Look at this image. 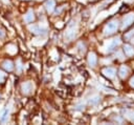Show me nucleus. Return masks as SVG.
Returning a JSON list of instances; mask_svg holds the SVG:
<instances>
[{
  "instance_id": "nucleus-1",
  "label": "nucleus",
  "mask_w": 134,
  "mask_h": 125,
  "mask_svg": "<svg viewBox=\"0 0 134 125\" xmlns=\"http://www.w3.org/2000/svg\"><path fill=\"white\" fill-rule=\"evenodd\" d=\"M76 30H77L76 23L74 21H71L69 23V25H68V28H67L66 33H65V39H67L68 41L72 40L75 37V35H76Z\"/></svg>"
},
{
  "instance_id": "nucleus-12",
  "label": "nucleus",
  "mask_w": 134,
  "mask_h": 125,
  "mask_svg": "<svg viewBox=\"0 0 134 125\" xmlns=\"http://www.w3.org/2000/svg\"><path fill=\"white\" fill-rule=\"evenodd\" d=\"M35 19V15H34V12L32 11H29L25 16H24V21L29 23V22H32Z\"/></svg>"
},
{
  "instance_id": "nucleus-6",
  "label": "nucleus",
  "mask_w": 134,
  "mask_h": 125,
  "mask_svg": "<svg viewBox=\"0 0 134 125\" xmlns=\"http://www.w3.org/2000/svg\"><path fill=\"white\" fill-rule=\"evenodd\" d=\"M29 29L32 32V33H35V34H38V35H41V34H45L46 33V28H44V27H41V25H31V26H29Z\"/></svg>"
},
{
  "instance_id": "nucleus-18",
  "label": "nucleus",
  "mask_w": 134,
  "mask_h": 125,
  "mask_svg": "<svg viewBox=\"0 0 134 125\" xmlns=\"http://www.w3.org/2000/svg\"><path fill=\"white\" fill-rule=\"evenodd\" d=\"M4 78H5V74L0 70V83H2L4 81Z\"/></svg>"
},
{
  "instance_id": "nucleus-21",
  "label": "nucleus",
  "mask_w": 134,
  "mask_h": 125,
  "mask_svg": "<svg viewBox=\"0 0 134 125\" xmlns=\"http://www.w3.org/2000/svg\"><path fill=\"white\" fill-rule=\"evenodd\" d=\"M131 41H132V42H133V43H134V37H133V38H132V39H131Z\"/></svg>"
},
{
  "instance_id": "nucleus-17",
  "label": "nucleus",
  "mask_w": 134,
  "mask_h": 125,
  "mask_svg": "<svg viewBox=\"0 0 134 125\" xmlns=\"http://www.w3.org/2000/svg\"><path fill=\"white\" fill-rule=\"evenodd\" d=\"M98 101H99V98H98V97H95V98H93L92 100H90V104H96Z\"/></svg>"
},
{
  "instance_id": "nucleus-11",
  "label": "nucleus",
  "mask_w": 134,
  "mask_h": 125,
  "mask_svg": "<svg viewBox=\"0 0 134 125\" xmlns=\"http://www.w3.org/2000/svg\"><path fill=\"white\" fill-rule=\"evenodd\" d=\"M45 7H46V11L48 13H52L54 9V1L53 0H47L45 3Z\"/></svg>"
},
{
  "instance_id": "nucleus-13",
  "label": "nucleus",
  "mask_w": 134,
  "mask_h": 125,
  "mask_svg": "<svg viewBox=\"0 0 134 125\" xmlns=\"http://www.w3.org/2000/svg\"><path fill=\"white\" fill-rule=\"evenodd\" d=\"M128 74H129V68L127 66H121L120 69H119V76H120V78H122V79L126 78L128 76Z\"/></svg>"
},
{
  "instance_id": "nucleus-5",
  "label": "nucleus",
  "mask_w": 134,
  "mask_h": 125,
  "mask_svg": "<svg viewBox=\"0 0 134 125\" xmlns=\"http://www.w3.org/2000/svg\"><path fill=\"white\" fill-rule=\"evenodd\" d=\"M120 44V40H119V38H116V39H113L112 41H110L109 42V44L107 45V51H111V50H113L114 48H116V46H118Z\"/></svg>"
},
{
  "instance_id": "nucleus-9",
  "label": "nucleus",
  "mask_w": 134,
  "mask_h": 125,
  "mask_svg": "<svg viewBox=\"0 0 134 125\" xmlns=\"http://www.w3.org/2000/svg\"><path fill=\"white\" fill-rule=\"evenodd\" d=\"M103 74L108 77V78H113L114 75H115V69L113 67H106L104 70H103Z\"/></svg>"
},
{
  "instance_id": "nucleus-4",
  "label": "nucleus",
  "mask_w": 134,
  "mask_h": 125,
  "mask_svg": "<svg viewBox=\"0 0 134 125\" xmlns=\"http://www.w3.org/2000/svg\"><path fill=\"white\" fill-rule=\"evenodd\" d=\"M133 22H134V14H133V13L128 14V15L125 16V18L122 19V27L126 28V27L130 26Z\"/></svg>"
},
{
  "instance_id": "nucleus-8",
  "label": "nucleus",
  "mask_w": 134,
  "mask_h": 125,
  "mask_svg": "<svg viewBox=\"0 0 134 125\" xmlns=\"http://www.w3.org/2000/svg\"><path fill=\"white\" fill-rule=\"evenodd\" d=\"M2 67H3L5 70L10 71V70L14 69V63H13L10 60H5V61L2 62Z\"/></svg>"
},
{
  "instance_id": "nucleus-15",
  "label": "nucleus",
  "mask_w": 134,
  "mask_h": 125,
  "mask_svg": "<svg viewBox=\"0 0 134 125\" xmlns=\"http://www.w3.org/2000/svg\"><path fill=\"white\" fill-rule=\"evenodd\" d=\"M124 112H125V114H126V117H127L128 119H130L131 121L134 122V112L129 111V110H126V111H124Z\"/></svg>"
},
{
  "instance_id": "nucleus-10",
  "label": "nucleus",
  "mask_w": 134,
  "mask_h": 125,
  "mask_svg": "<svg viewBox=\"0 0 134 125\" xmlns=\"http://www.w3.org/2000/svg\"><path fill=\"white\" fill-rule=\"evenodd\" d=\"M96 62H97V59H96L95 54L90 53L89 56H88V64H89L90 66H95V65H96Z\"/></svg>"
},
{
  "instance_id": "nucleus-7",
  "label": "nucleus",
  "mask_w": 134,
  "mask_h": 125,
  "mask_svg": "<svg viewBox=\"0 0 134 125\" xmlns=\"http://www.w3.org/2000/svg\"><path fill=\"white\" fill-rule=\"evenodd\" d=\"M8 114H9V109L8 108H4L0 110V121L2 123L6 122L8 120Z\"/></svg>"
},
{
  "instance_id": "nucleus-14",
  "label": "nucleus",
  "mask_w": 134,
  "mask_h": 125,
  "mask_svg": "<svg viewBox=\"0 0 134 125\" xmlns=\"http://www.w3.org/2000/svg\"><path fill=\"white\" fill-rule=\"evenodd\" d=\"M124 51H125V54H126L127 56H129V57L134 55V49H133V47L130 46V45H125V47H124Z\"/></svg>"
},
{
  "instance_id": "nucleus-16",
  "label": "nucleus",
  "mask_w": 134,
  "mask_h": 125,
  "mask_svg": "<svg viewBox=\"0 0 134 125\" xmlns=\"http://www.w3.org/2000/svg\"><path fill=\"white\" fill-rule=\"evenodd\" d=\"M133 37H134V30H131V33H128V34L125 35V38H126L127 40H130V39H132Z\"/></svg>"
},
{
  "instance_id": "nucleus-19",
  "label": "nucleus",
  "mask_w": 134,
  "mask_h": 125,
  "mask_svg": "<svg viewBox=\"0 0 134 125\" xmlns=\"http://www.w3.org/2000/svg\"><path fill=\"white\" fill-rule=\"evenodd\" d=\"M4 36H5V32L2 28H0V38H3Z\"/></svg>"
},
{
  "instance_id": "nucleus-2",
  "label": "nucleus",
  "mask_w": 134,
  "mask_h": 125,
  "mask_svg": "<svg viewBox=\"0 0 134 125\" xmlns=\"http://www.w3.org/2000/svg\"><path fill=\"white\" fill-rule=\"evenodd\" d=\"M117 27H118V22H117V21H111V22H109V23L106 25L104 32H105L106 35H111V34H113L114 32H116Z\"/></svg>"
},
{
  "instance_id": "nucleus-20",
  "label": "nucleus",
  "mask_w": 134,
  "mask_h": 125,
  "mask_svg": "<svg viewBox=\"0 0 134 125\" xmlns=\"http://www.w3.org/2000/svg\"><path fill=\"white\" fill-rule=\"evenodd\" d=\"M130 83H131V85H132V86L134 87V77H133V78L131 79V81H130Z\"/></svg>"
},
{
  "instance_id": "nucleus-22",
  "label": "nucleus",
  "mask_w": 134,
  "mask_h": 125,
  "mask_svg": "<svg viewBox=\"0 0 134 125\" xmlns=\"http://www.w3.org/2000/svg\"><path fill=\"white\" fill-rule=\"evenodd\" d=\"M0 100H1V95H0Z\"/></svg>"
},
{
  "instance_id": "nucleus-3",
  "label": "nucleus",
  "mask_w": 134,
  "mask_h": 125,
  "mask_svg": "<svg viewBox=\"0 0 134 125\" xmlns=\"http://www.w3.org/2000/svg\"><path fill=\"white\" fill-rule=\"evenodd\" d=\"M21 89H22V92L24 95H29L34 90V84L31 82H25V83L22 84Z\"/></svg>"
}]
</instances>
